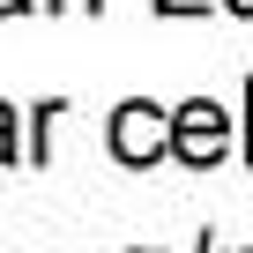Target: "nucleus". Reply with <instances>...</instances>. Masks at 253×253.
<instances>
[{
    "label": "nucleus",
    "instance_id": "f257e3e1",
    "mask_svg": "<svg viewBox=\"0 0 253 253\" xmlns=\"http://www.w3.org/2000/svg\"><path fill=\"white\" fill-rule=\"evenodd\" d=\"M171 157L194 164V171H209V164L231 157V112H223L216 97H186V104L171 112Z\"/></svg>",
    "mask_w": 253,
    "mask_h": 253
},
{
    "label": "nucleus",
    "instance_id": "f03ea898",
    "mask_svg": "<svg viewBox=\"0 0 253 253\" xmlns=\"http://www.w3.org/2000/svg\"><path fill=\"white\" fill-rule=\"evenodd\" d=\"M112 157L119 164H157V157H171V112H157L149 97H126L112 112Z\"/></svg>",
    "mask_w": 253,
    "mask_h": 253
},
{
    "label": "nucleus",
    "instance_id": "7ed1b4c3",
    "mask_svg": "<svg viewBox=\"0 0 253 253\" xmlns=\"http://www.w3.org/2000/svg\"><path fill=\"white\" fill-rule=\"evenodd\" d=\"M0 164H15V104H0Z\"/></svg>",
    "mask_w": 253,
    "mask_h": 253
},
{
    "label": "nucleus",
    "instance_id": "20e7f679",
    "mask_svg": "<svg viewBox=\"0 0 253 253\" xmlns=\"http://www.w3.org/2000/svg\"><path fill=\"white\" fill-rule=\"evenodd\" d=\"M52 15H67V8H104V0H45Z\"/></svg>",
    "mask_w": 253,
    "mask_h": 253
},
{
    "label": "nucleus",
    "instance_id": "39448f33",
    "mask_svg": "<svg viewBox=\"0 0 253 253\" xmlns=\"http://www.w3.org/2000/svg\"><path fill=\"white\" fill-rule=\"evenodd\" d=\"M23 8H38V0H0V15H23Z\"/></svg>",
    "mask_w": 253,
    "mask_h": 253
},
{
    "label": "nucleus",
    "instance_id": "423d86ee",
    "mask_svg": "<svg viewBox=\"0 0 253 253\" xmlns=\"http://www.w3.org/2000/svg\"><path fill=\"white\" fill-rule=\"evenodd\" d=\"M223 8H231V15H253V0H223Z\"/></svg>",
    "mask_w": 253,
    "mask_h": 253
}]
</instances>
